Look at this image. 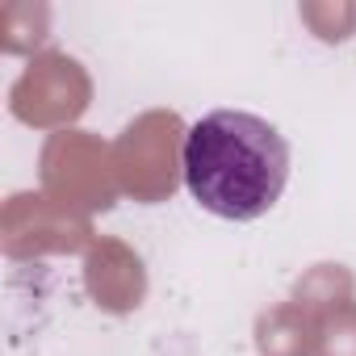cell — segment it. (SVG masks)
<instances>
[{"label": "cell", "instance_id": "6da1fadb", "mask_svg": "<svg viewBox=\"0 0 356 356\" xmlns=\"http://www.w3.org/2000/svg\"><path fill=\"white\" fill-rule=\"evenodd\" d=\"M181 168L193 202L227 222L264 218L289 181L285 134L243 109H214L197 118L181 147Z\"/></svg>", "mask_w": 356, "mask_h": 356}]
</instances>
